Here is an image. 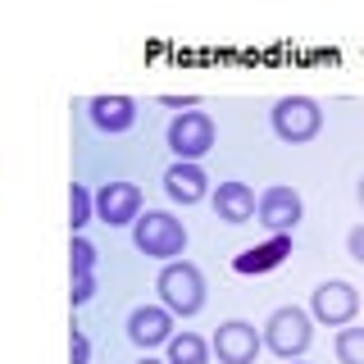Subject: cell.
<instances>
[{
  "label": "cell",
  "mask_w": 364,
  "mask_h": 364,
  "mask_svg": "<svg viewBox=\"0 0 364 364\" xmlns=\"http://www.w3.org/2000/svg\"><path fill=\"white\" fill-rule=\"evenodd\" d=\"M132 246L141 250L146 259L173 264V259L187 255V228H182V219H173L168 210H146L141 219L132 223Z\"/></svg>",
  "instance_id": "obj_1"
},
{
  "label": "cell",
  "mask_w": 364,
  "mask_h": 364,
  "mask_svg": "<svg viewBox=\"0 0 364 364\" xmlns=\"http://www.w3.org/2000/svg\"><path fill=\"white\" fill-rule=\"evenodd\" d=\"M155 291H159V305L173 318H191L205 310V273L191 259H173V264L159 269Z\"/></svg>",
  "instance_id": "obj_2"
},
{
  "label": "cell",
  "mask_w": 364,
  "mask_h": 364,
  "mask_svg": "<svg viewBox=\"0 0 364 364\" xmlns=\"http://www.w3.org/2000/svg\"><path fill=\"white\" fill-rule=\"evenodd\" d=\"M264 346L278 355L282 364L287 360H301L310 350V337H314V314L301 310V305H278L269 318H264Z\"/></svg>",
  "instance_id": "obj_3"
},
{
  "label": "cell",
  "mask_w": 364,
  "mask_h": 364,
  "mask_svg": "<svg viewBox=\"0 0 364 364\" xmlns=\"http://www.w3.org/2000/svg\"><path fill=\"white\" fill-rule=\"evenodd\" d=\"M269 123H273V132H278V141L305 146L323 128V109H318L314 96H282L278 105L269 109Z\"/></svg>",
  "instance_id": "obj_4"
},
{
  "label": "cell",
  "mask_w": 364,
  "mask_h": 364,
  "mask_svg": "<svg viewBox=\"0 0 364 364\" xmlns=\"http://www.w3.org/2000/svg\"><path fill=\"white\" fill-rule=\"evenodd\" d=\"M360 305H364L360 287H350V282H341V278H328V282H318L310 291L314 323H328V328H350L355 314H360Z\"/></svg>",
  "instance_id": "obj_5"
},
{
  "label": "cell",
  "mask_w": 364,
  "mask_h": 364,
  "mask_svg": "<svg viewBox=\"0 0 364 364\" xmlns=\"http://www.w3.org/2000/svg\"><path fill=\"white\" fill-rule=\"evenodd\" d=\"M168 151L187 164H200L205 155L214 151V119L205 109H187L168 123Z\"/></svg>",
  "instance_id": "obj_6"
},
{
  "label": "cell",
  "mask_w": 364,
  "mask_h": 364,
  "mask_svg": "<svg viewBox=\"0 0 364 364\" xmlns=\"http://www.w3.org/2000/svg\"><path fill=\"white\" fill-rule=\"evenodd\" d=\"M255 219L269 228V237H291L305 219V200L296 187H264L259 191V210Z\"/></svg>",
  "instance_id": "obj_7"
},
{
  "label": "cell",
  "mask_w": 364,
  "mask_h": 364,
  "mask_svg": "<svg viewBox=\"0 0 364 364\" xmlns=\"http://www.w3.org/2000/svg\"><path fill=\"white\" fill-rule=\"evenodd\" d=\"M210 346L219 355V364H255V355L264 350V333L255 323H246V318H228V323L214 328Z\"/></svg>",
  "instance_id": "obj_8"
},
{
  "label": "cell",
  "mask_w": 364,
  "mask_h": 364,
  "mask_svg": "<svg viewBox=\"0 0 364 364\" xmlns=\"http://www.w3.org/2000/svg\"><path fill=\"white\" fill-rule=\"evenodd\" d=\"M141 187L136 182H105L96 187V223L105 228H132L141 219Z\"/></svg>",
  "instance_id": "obj_9"
},
{
  "label": "cell",
  "mask_w": 364,
  "mask_h": 364,
  "mask_svg": "<svg viewBox=\"0 0 364 364\" xmlns=\"http://www.w3.org/2000/svg\"><path fill=\"white\" fill-rule=\"evenodd\" d=\"M173 337H178V318L168 314L164 305H136L128 314V341L141 346L146 355H151L155 346H168Z\"/></svg>",
  "instance_id": "obj_10"
},
{
  "label": "cell",
  "mask_w": 364,
  "mask_h": 364,
  "mask_svg": "<svg viewBox=\"0 0 364 364\" xmlns=\"http://www.w3.org/2000/svg\"><path fill=\"white\" fill-rule=\"evenodd\" d=\"M164 191H168V200H178V205H196V200L210 196V173H205L200 164L173 159V164L164 168Z\"/></svg>",
  "instance_id": "obj_11"
},
{
  "label": "cell",
  "mask_w": 364,
  "mask_h": 364,
  "mask_svg": "<svg viewBox=\"0 0 364 364\" xmlns=\"http://www.w3.org/2000/svg\"><path fill=\"white\" fill-rule=\"evenodd\" d=\"M87 114H91V123H96L100 132L119 136V132H128L136 123V100L132 96H91Z\"/></svg>",
  "instance_id": "obj_12"
},
{
  "label": "cell",
  "mask_w": 364,
  "mask_h": 364,
  "mask_svg": "<svg viewBox=\"0 0 364 364\" xmlns=\"http://www.w3.org/2000/svg\"><path fill=\"white\" fill-rule=\"evenodd\" d=\"M259 210V196L246 187V182H219L214 187V214L223 223H250Z\"/></svg>",
  "instance_id": "obj_13"
},
{
  "label": "cell",
  "mask_w": 364,
  "mask_h": 364,
  "mask_svg": "<svg viewBox=\"0 0 364 364\" xmlns=\"http://www.w3.org/2000/svg\"><path fill=\"white\" fill-rule=\"evenodd\" d=\"M287 255H291V237H269V242H259V246H246L242 255L232 259V269L237 273H269Z\"/></svg>",
  "instance_id": "obj_14"
},
{
  "label": "cell",
  "mask_w": 364,
  "mask_h": 364,
  "mask_svg": "<svg viewBox=\"0 0 364 364\" xmlns=\"http://www.w3.org/2000/svg\"><path fill=\"white\" fill-rule=\"evenodd\" d=\"M210 341L205 337H196V333H187V328H182V333L168 341V364H210Z\"/></svg>",
  "instance_id": "obj_15"
},
{
  "label": "cell",
  "mask_w": 364,
  "mask_h": 364,
  "mask_svg": "<svg viewBox=\"0 0 364 364\" xmlns=\"http://www.w3.org/2000/svg\"><path fill=\"white\" fill-rule=\"evenodd\" d=\"M87 223H96V191L82 187V182H73V187H68V228L82 232Z\"/></svg>",
  "instance_id": "obj_16"
},
{
  "label": "cell",
  "mask_w": 364,
  "mask_h": 364,
  "mask_svg": "<svg viewBox=\"0 0 364 364\" xmlns=\"http://www.w3.org/2000/svg\"><path fill=\"white\" fill-rule=\"evenodd\" d=\"M333 350H337V364H364V328H337V341H333Z\"/></svg>",
  "instance_id": "obj_17"
},
{
  "label": "cell",
  "mask_w": 364,
  "mask_h": 364,
  "mask_svg": "<svg viewBox=\"0 0 364 364\" xmlns=\"http://www.w3.org/2000/svg\"><path fill=\"white\" fill-rule=\"evenodd\" d=\"M96 259H100V250L91 246L82 232H73V242H68V273H73V278H82V273H96Z\"/></svg>",
  "instance_id": "obj_18"
},
{
  "label": "cell",
  "mask_w": 364,
  "mask_h": 364,
  "mask_svg": "<svg viewBox=\"0 0 364 364\" xmlns=\"http://www.w3.org/2000/svg\"><path fill=\"white\" fill-rule=\"evenodd\" d=\"M68 364H91V337L77 323H73V333H68Z\"/></svg>",
  "instance_id": "obj_19"
},
{
  "label": "cell",
  "mask_w": 364,
  "mask_h": 364,
  "mask_svg": "<svg viewBox=\"0 0 364 364\" xmlns=\"http://www.w3.org/2000/svg\"><path fill=\"white\" fill-rule=\"evenodd\" d=\"M91 296H96V273H82V278L68 282V301H73V310H77V305H87Z\"/></svg>",
  "instance_id": "obj_20"
},
{
  "label": "cell",
  "mask_w": 364,
  "mask_h": 364,
  "mask_svg": "<svg viewBox=\"0 0 364 364\" xmlns=\"http://www.w3.org/2000/svg\"><path fill=\"white\" fill-rule=\"evenodd\" d=\"M346 255L355 259V264H364V223H355V228L346 232Z\"/></svg>",
  "instance_id": "obj_21"
},
{
  "label": "cell",
  "mask_w": 364,
  "mask_h": 364,
  "mask_svg": "<svg viewBox=\"0 0 364 364\" xmlns=\"http://www.w3.org/2000/svg\"><path fill=\"white\" fill-rule=\"evenodd\" d=\"M159 105H168V109L187 114V109H196V105H200V96H159Z\"/></svg>",
  "instance_id": "obj_22"
},
{
  "label": "cell",
  "mask_w": 364,
  "mask_h": 364,
  "mask_svg": "<svg viewBox=\"0 0 364 364\" xmlns=\"http://www.w3.org/2000/svg\"><path fill=\"white\" fill-rule=\"evenodd\" d=\"M136 364H168V360H155V355H141V360H136Z\"/></svg>",
  "instance_id": "obj_23"
},
{
  "label": "cell",
  "mask_w": 364,
  "mask_h": 364,
  "mask_svg": "<svg viewBox=\"0 0 364 364\" xmlns=\"http://www.w3.org/2000/svg\"><path fill=\"white\" fill-rule=\"evenodd\" d=\"M355 196H360V205H364V178H360V187H355Z\"/></svg>",
  "instance_id": "obj_24"
},
{
  "label": "cell",
  "mask_w": 364,
  "mask_h": 364,
  "mask_svg": "<svg viewBox=\"0 0 364 364\" xmlns=\"http://www.w3.org/2000/svg\"><path fill=\"white\" fill-rule=\"evenodd\" d=\"M287 364H305V360H287Z\"/></svg>",
  "instance_id": "obj_25"
},
{
  "label": "cell",
  "mask_w": 364,
  "mask_h": 364,
  "mask_svg": "<svg viewBox=\"0 0 364 364\" xmlns=\"http://www.w3.org/2000/svg\"><path fill=\"white\" fill-rule=\"evenodd\" d=\"M360 296H364V287H360Z\"/></svg>",
  "instance_id": "obj_26"
}]
</instances>
